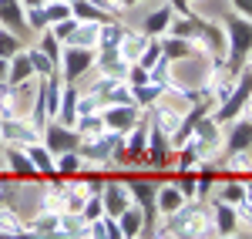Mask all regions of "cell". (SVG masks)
<instances>
[{
  "label": "cell",
  "instance_id": "obj_1",
  "mask_svg": "<svg viewBox=\"0 0 252 239\" xmlns=\"http://www.w3.org/2000/svg\"><path fill=\"white\" fill-rule=\"evenodd\" d=\"M249 47H252V24L232 20V64H239V61L246 58Z\"/></svg>",
  "mask_w": 252,
  "mask_h": 239
},
{
  "label": "cell",
  "instance_id": "obj_2",
  "mask_svg": "<svg viewBox=\"0 0 252 239\" xmlns=\"http://www.w3.org/2000/svg\"><path fill=\"white\" fill-rule=\"evenodd\" d=\"M249 91H252V78H249V74H246V78H242V84H239V91H235L232 98L225 101V108H222V111H219L215 118H219V121H229V118H232V115H235V111L242 108V101H246V95H249Z\"/></svg>",
  "mask_w": 252,
  "mask_h": 239
},
{
  "label": "cell",
  "instance_id": "obj_3",
  "mask_svg": "<svg viewBox=\"0 0 252 239\" xmlns=\"http://www.w3.org/2000/svg\"><path fill=\"white\" fill-rule=\"evenodd\" d=\"M64 68H67V78H78L81 71L91 68V54H88L84 47H71V51L64 54Z\"/></svg>",
  "mask_w": 252,
  "mask_h": 239
},
{
  "label": "cell",
  "instance_id": "obj_4",
  "mask_svg": "<svg viewBox=\"0 0 252 239\" xmlns=\"http://www.w3.org/2000/svg\"><path fill=\"white\" fill-rule=\"evenodd\" d=\"M131 192H135V199L145 205V219L152 222V219H155V192H158V189L152 185V182H135Z\"/></svg>",
  "mask_w": 252,
  "mask_h": 239
},
{
  "label": "cell",
  "instance_id": "obj_5",
  "mask_svg": "<svg viewBox=\"0 0 252 239\" xmlns=\"http://www.w3.org/2000/svg\"><path fill=\"white\" fill-rule=\"evenodd\" d=\"M158 209L165 212V216H175L178 209H182V202H185V196L178 192V189H158Z\"/></svg>",
  "mask_w": 252,
  "mask_h": 239
},
{
  "label": "cell",
  "instance_id": "obj_6",
  "mask_svg": "<svg viewBox=\"0 0 252 239\" xmlns=\"http://www.w3.org/2000/svg\"><path fill=\"white\" fill-rule=\"evenodd\" d=\"M101 199H104V205H108V212H115V216H121V212L128 209V199H125V189H118V185H108Z\"/></svg>",
  "mask_w": 252,
  "mask_h": 239
},
{
  "label": "cell",
  "instance_id": "obj_7",
  "mask_svg": "<svg viewBox=\"0 0 252 239\" xmlns=\"http://www.w3.org/2000/svg\"><path fill=\"white\" fill-rule=\"evenodd\" d=\"M47 148H51V152H71V148H74V135H71V132H64V128H51V132H47Z\"/></svg>",
  "mask_w": 252,
  "mask_h": 239
},
{
  "label": "cell",
  "instance_id": "obj_8",
  "mask_svg": "<svg viewBox=\"0 0 252 239\" xmlns=\"http://www.w3.org/2000/svg\"><path fill=\"white\" fill-rule=\"evenodd\" d=\"M17 7H20L17 0H0V20H3V24H10L14 31H20V27H24V20H20V10H17Z\"/></svg>",
  "mask_w": 252,
  "mask_h": 239
},
{
  "label": "cell",
  "instance_id": "obj_9",
  "mask_svg": "<svg viewBox=\"0 0 252 239\" xmlns=\"http://www.w3.org/2000/svg\"><path fill=\"white\" fill-rule=\"evenodd\" d=\"M7 162L14 165V172H17V175H24V179H31V175H37V169H34V162H31V159H24V155H20V152H14V148L7 152Z\"/></svg>",
  "mask_w": 252,
  "mask_h": 239
},
{
  "label": "cell",
  "instance_id": "obj_10",
  "mask_svg": "<svg viewBox=\"0 0 252 239\" xmlns=\"http://www.w3.org/2000/svg\"><path fill=\"white\" fill-rule=\"evenodd\" d=\"M215 226H219V233H232L235 229V216H232V209H229V202H222L215 209Z\"/></svg>",
  "mask_w": 252,
  "mask_h": 239
},
{
  "label": "cell",
  "instance_id": "obj_11",
  "mask_svg": "<svg viewBox=\"0 0 252 239\" xmlns=\"http://www.w3.org/2000/svg\"><path fill=\"white\" fill-rule=\"evenodd\" d=\"M31 162L37 165L40 175H54V165H51V155L44 152V148H31Z\"/></svg>",
  "mask_w": 252,
  "mask_h": 239
},
{
  "label": "cell",
  "instance_id": "obj_12",
  "mask_svg": "<svg viewBox=\"0 0 252 239\" xmlns=\"http://www.w3.org/2000/svg\"><path fill=\"white\" fill-rule=\"evenodd\" d=\"M121 222H125V226H121L125 236H135L138 229H141V216H138L135 209H125V212H121Z\"/></svg>",
  "mask_w": 252,
  "mask_h": 239
},
{
  "label": "cell",
  "instance_id": "obj_13",
  "mask_svg": "<svg viewBox=\"0 0 252 239\" xmlns=\"http://www.w3.org/2000/svg\"><path fill=\"white\" fill-rule=\"evenodd\" d=\"M252 145V125H239L232 132V148H249Z\"/></svg>",
  "mask_w": 252,
  "mask_h": 239
},
{
  "label": "cell",
  "instance_id": "obj_14",
  "mask_svg": "<svg viewBox=\"0 0 252 239\" xmlns=\"http://www.w3.org/2000/svg\"><path fill=\"white\" fill-rule=\"evenodd\" d=\"M108 125H111V128L131 125V108H115V111H108Z\"/></svg>",
  "mask_w": 252,
  "mask_h": 239
},
{
  "label": "cell",
  "instance_id": "obj_15",
  "mask_svg": "<svg viewBox=\"0 0 252 239\" xmlns=\"http://www.w3.org/2000/svg\"><path fill=\"white\" fill-rule=\"evenodd\" d=\"M27 71H31V58H27V54H20V58H14V78H10V84H17V81L24 78Z\"/></svg>",
  "mask_w": 252,
  "mask_h": 239
},
{
  "label": "cell",
  "instance_id": "obj_16",
  "mask_svg": "<svg viewBox=\"0 0 252 239\" xmlns=\"http://www.w3.org/2000/svg\"><path fill=\"white\" fill-rule=\"evenodd\" d=\"M44 14H47V20H58V17L67 20V17H71V7H67V3H51Z\"/></svg>",
  "mask_w": 252,
  "mask_h": 239
},
{
  "label": "cell",
  "instance_id": "obj_17",
  "mask_svg": "<svg viewBox=\"0 0 252 239\" xmlns=\"http://www.w3.org/2000/svg\"><path fill=\"white\" fill-rule=\"evenodd\" d=\"M165 24H168V7H161L155 17H148V24H145V27H148V31L155 34V31H161V27H165Z\"/></svg>",
  "mask_w": 252,
  "mask_h": 239
},
{
  "label": "cell",
  "instance_id": "obj_18",
  "mask_svg": "<svg viewBox=\"0 0 252 239\" xmlns=\"http://www.w3.org/2000/svg\"><path fill=\"white\" fill-rule=\"evenodd\" d=\"M246 199V189L242 185H225L222 189V202H242Z\"/></svg>",
  "mask_w": 252,
  "mask_h": 239
},
{
  "label": "cell",
  "instance_id": "obj_19",
  "mask_svg": "<svg viewBox=\"0 0 252 239\" xmlns=\"http://www.w3.org/2000/svg\"><path fill=\"white\" fill-rule=\"evenodd\" d=\"M61 172H64V175H74V172H78V155L64 152V159H61Z\"/></svg>",
  "mask_w": 252,
  "mask_h": 239
},
{
  "label": "cell",
  "instance_id": "obj_20",
  "mask_svg": "<svg viewBox=\"0 0 252 239\" xmlns=\"http://www.w3.org/2000/svg\"><path fill=\"white\" fill-rule=\"evenodd\" d=\"M111 44H121V27H104V47H111Z\"/></svg>",
  "mask_w": 252,
  "mask_h": 239
},
{
  "label": "cell",
  "instance_id": "obj_21",
  "mask_svg": "<svg viewBox=\"0 0 252 239\" xmlns=\"http://www.w3.org/2000/svg\"><path fill=\"white\" fill-rule=\"evenodd\" d=\"M17 51V40L7 37V34H0V58H7V54H14Z\"/></svg>",
  "mask_w": 252,
  "mask_h": 239
},
{
  "label": "cell",
  "instance_id": "obj_22",
  "mask_svg": "<svg viewBox=\"0 0 252 239\" xmlns=\"http://www.w3.org/2000/svg\"><path fill=\"white\" fill-rule=\"evenodd\" d=\"M131 152H145V128H138L131 138Z\"/></svg>",
  "mask_w": 252,
  "mask_h": 239
},
{
  "label": "cell",
  "instance_id": "obj_23",
  "mask_svg": "<svg viewBox=\"0 0 252 239\" xmlns=\"http://www.w3.org/2000/svg\"><path fill=\"white\" fill-rule=\"evenodd\" d=\"M74 118V91H67V101H64V121Z\"/></svg>",
  "mask_w": 252,
  "mask_h": 239
},
{
  "label": "cell",
  "instance_id": "obj_24",
  "mask_svg": "<svg viewBox=\"0 0 252 239\" xmlns=\"http://www.w3.org/2000/svg\"><path fill=\"white\" fill-rule=\"evenodd\" d=\"M74 14H78V17H97L94 10H91V3H84V0H81V3H74Z\"/></svg>",
  "mask_w": 252,
  "mask_h": 239
},
{
  "label": "cell",
  "instance_id": "obj_25",
  "mask_svg": "<svg viewBox=\"0 0 252 239\" xmlns=\"http://www.w3.org/2000/svg\"><path fill=\"white\" fill-rule=\"evenodd\" d=\"M165 54H172V58H178V54H189V47H185V44H165Z\"/></svg>",
  "mask_w": 252,
  "mask_h": 239
},
{
  "label": "cell",
  "instance_id": "obj_26",
  "mask_svg": "<svg viewBox=\"0 0 252 239\" xmlns=\"http://www.w3.org/2000/svg\"><path fill=\"white\" fill-rule=\"evenodd\" d=\"M235 7H239L242 14H249V17H252V0H235Z\"/></svg>",
  "mask_w": 252,
  "mask_h": 239
},
{
  "label": "cell",
  "instance_id": "obj_27",
  "mask_svg": "<svg viewBox=\"0 0 252 239\" xmlns=\"http://www.w3.org/2000/svg\"><path fill=\"white\" fill-rule=\"evenodd\" d=\"M27 3H31V7H37V0H27Z\"/></svg>",
  "mask_w": 252,
  "mask_h": 239
},
{
  "label": "cell",
  "instance_id": "obj_28",
  "mask_svg": "<svg viewBox=\"0 0 252 239\" xmlns=\"http://www.w3.org/2000/svg\"><path fill=\"white\" fill-rule=\"evenodd\" d=\"M0 74H3V61H0Z\"/></svg>",
  "mask_w": 252,
  "mask_h": 239
}]
</instances>
